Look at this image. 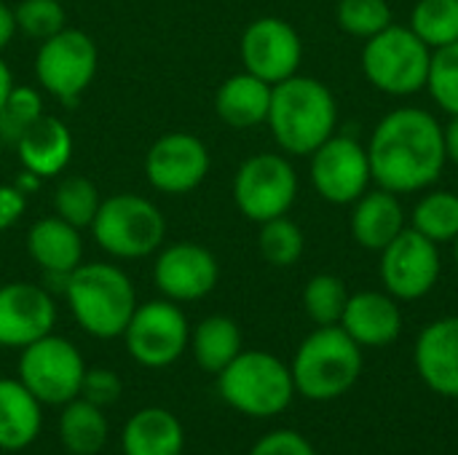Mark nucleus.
<instances>
[{
  "mask_svg": "<svg viewBox=\"0 0 458 455\" xmlns=\"http://www.w3.org/2000/svg\"><path fill=\"white\" fill-rule=\"evenodd\" d=\"M370 177L392 193H416L437 182L445 156L443 126L419 107H400L381 118L370 145Z\"/></svg>",
  "mask_w": 458,
  "mask_h": 455,
  "instance_id": "nucleus-1",
  "label": "nucleus"
},
{
  "mask_svg": "<svg viewBox=\"0 0 458 455\" xmlns=\"http://www.w3.org/2000/svg\"><path fill=\"white\" fill-rule=\"evenodd\" d=\"M268 126L276 145L290 156H311L335 131L338 107L333 91L306 75H293L271 88Z\"/></svg>",
  "mask_w": 458,
  "mask_h": 455,
  "instance_id": "nucleus-2",
  "label": "nucleus"
},
{
  "mask_svg": "<svg viewBox=\"0 0 458 455\" xmlns=\"http://www.w3.org/2000/svg\"><path fill=\"white\" fill-rule=\"evenodd\" d=\"M64 295L75 322L94 338L123 335L137 308L134 284L110 263H81L67 276Z\"/></svg>",
  "mask_w": 458,
  "mask_h": 455,
  "instance_id": "nucleus-3",
  "label": "nucleus"
},
{
  "mask_svg": "<svg viewBox=\"0 0 458 455\" xmlns=\"http://www.w3.org/2000/svg\"><path fill=\"white\" fill-rule=\"evenodd\" d=\"M290 373L295 392L306 400H335L346 394L362 373L360 343H354L341 324L319 327L301 343Z\"/></svg>",
  "mask_w": 458,
  "mask_h": 455,
  "instance_id": "nucleus-4",
  "label": "nucleus"
},
{
  "mask_svg": "<svg viewBox=\"0 0 458 455\" xmlns=\"http://www.w3.org/2000/svg\"><path fill=\"white\" fill-rule=\"evenodd\" d=\"M220 397L239 413L271 418L287 410L295 394L290 367L268 351H242L217 373Z\"/></svg>",
  "mask_w": 458,
  "mask_h": 455,
  "instance_id": "nucleus-5",
  "label": "nucleus"
},
{
  "mask_svg": "<svg viewBox=\"0 0 458 455\" xmlns=\"http://www.w3.org/2000/svg\"><path fill=\"white\" fill-rule=\"evenodd\" d=\"M432 64V48L411 29L389 24L378 35L368 38L362 48L365 78L384 94L411 97L427 88Z\"/></svg>",
  "mask_w": 458,
  "mask_h": 455,
  "instance_id": "nucleus-6",
  "label": "nucleus"
},
{
  "mask_svg": "<svg viewBox=\"0 0 458 455\" xmlns=\"http://www.w3.org/2000/svg\"><path fill=\"white\" fill-rule=\"evenodd\" d=\"M91 231L97 244L107 255L140 260L161 247L166 236V223L153 201L137 193H115L99 204Z\"/></svg>",
  "mask_w": 458,
  "mask_h": 455,
  "instance_id": "nucleus-7",
  "label": "nucleus"
},
{
  "mask_svg": "<svg viewBox=\"0 0 458 455\" xmlns=\"http://www.w3.org/2000/svg\"><path fill=\"white\" fill-rule=\"evenodd\" d=\"M83 375V357L64 338L46 335L21 349L19 381L40 405H67L81 397Z\"/></svg>",
  "mask_w": 458,
  "mask_h": 455,
  "instance_id": "nucleus-8",
  "label": "nucleus"
},
{
  "mask_svg": "<svg viewBox=\"0 0 458 455\" xmlns=\"http://www.w3.org/2000/svg\"><path fill=\"white\" fill-rule=\"evenodd\" d=\"M298 196V174L279 153H258L247 158L233 180L239 212L252 223H266L290 212Z\"/></svg>",
  "mask_w": 458,
  "mask_h": 455,
  "instance_id": "nucleus-9",
  "label": "nucleus"
},
{
  "mask_svg": "<svg viewBox=\"0 0 458 455\" xmlns=\"http://www.w3.org/2000/svg\"><path fill=\"white\" fill-rule=\"evenodd\" d=\"M97 72V46L81 32L64 27L43 40L35 56L38 83L64 105H75Z\"/></svg>",
  "mask_w": 458,
  "mask_h": 455,
  "instance_id": "nucleus-10",
  "label": "nucleus"
},
{
  "mask_svg": "<svg viewBox=\"0 0 458 455\" xmlns=\"http://www.w3.org/2000/svg\"><path fill=\"white\" fill-rule=\"evenodd\" d=\"M129 354L145 367H169L177 362L191 341L188 319L174 306V300H150L134 308L126 330Z\"/></svg>",
  "mask_w": 458,
  "mask_h": 455,
  "instance_id": "nucleus-11",
  "label": "nucleus"
},
{
  "mask_svg": "<svg viewBox=\"0 0 458 455\" xmlns=\"http://www.w3.org/2000/svg\"><path fill=\"white\" fill-rule=\"evenodd\" d=\"M381 279L394 300H419L440 279L437 244L413 228H405L381 249Z\"/></svg>",
  "mask_w": 458,
  "mask_h": 455,
  "instance_id": "nucleus-12",
  "label": "nucleus"
},
{
  "mask_svg": "<svg viewBox=\"0 0 458 455\" xmlns=\"http://www.w3.org/2000/svg\"><path fill=\"white\" fill-rule=\"evenodd\" d=\"M368 147L341 134L330 137L311 153V182L330 204H354L370 182Z\"/></svg>",
  "mask_w": 458,
  "mask_h": 455,
  "instance_id": "nucleus-13",
  "label": "nucleus"
},
{
  "mask_svg": "<svg viewBox=\"0 0 458 455\" xmlns=\"http://www.w3.org/2000/svg\"><path fill=\"white\" fill-rule=\"evenodd\" d=\"M303 46L293 24L279 16L255 19L242 35V62L247 72L276 86L301 67Z\"/></svg>",
  "mask_w": 458,
  "mask_h": 455,
  "instance_id": "nucleus-14",
  "label": "nucleus"
},
{
  "mask_svg": "<svg viewBox=\"0 0 458 455\" xmlns=\"http://www.w3.org/2000/svg\"><path fill=\"white\" fill-rule=\"evenodd\" d=\"M207 172L209 150L199 137L188 131L164 134L156 139L145 158V174L161 193H188L204 182Z\"/></svg>",
  "mask_w": 458,
  "mask_h": 455,
  "instance_id": "nucleus-15",
  "label": "nucleus"
},
{
  "mask_svg": "<svg viewBox=\"0 0 458 455\" xmlns=\"http://www.w3.org/2000/svg\"><path fill=\"white\" fill-rule=\"evenodd\" d=\"M56 306L48 290L38 284L11 282L0 287V346L24 349L51 335Z\"/></svg>",
  "mask_w": 458,
  "mask_h": 455,
  "instance_id": "nucleus-16",
  "label": "nucleus"
},
{
  "mask_svg": "<svg viewBox=\"0 0 458 455\" xmlns=\"http://www.w3.org/2000/svg\"><path fill=\"white\" fill-rule=\"evenodd\" d=\"M153 276L169 300H201L215 290L220 268L207 247L180 241L158 255Z\"/></svg>",
  "mask_w": 458,
  "mask_h": 455,
  "instance_id": "nucleus-17",
  "label": "nucleus"
},
{
  "mask_svg": "<svg viewBox=\"0 0 458 455\" xmlns=\"http://www.w3.org/2000/svg\"><path fill=\"white\" fill-rule=\"evenodd\" d=\"M416 367L432 392L458 397V316L424 327L416 343Z\"/></svg>",
  "mask_w": 458,
  "mask_h": 455,
  "instance_id": "nucleus-18",
  "label": "nucleus"
},
{
  "mask_svg": "<svg viewBox=\"0 0 458 455\" xmlns=\"http://www.w3.org/2000/svg\"><path fill=\"white\" fill-rule=\"evenodd\" d=\"M341 327L360 346H389L403 330V314L392 295L381 292H357L349 295V303L341 316Z\"/></svg>",
  "mask_w": 458,
  "mask_h": 455,
  "instance_id": "nucleus-19",
  "label": "nucleus"
},
{
  "mask_svg": "<svg viewBox=\"0 0 458 455\" xmlns=\"http://www.w3.org/2000/svg\"><path fill=\"white\" fill-rule=\"evenodd\" d=\"M27 252L46 276H70L83 260V241L75 225L54 215L30 228Z\"/></svg>",
  "mask_w": 458,
  "mask_h": 455,
  "instance_id": "nucleus-20",
  "label": "nucleus"
},
{
  "mask_svg": "<svg viewBox=\"0 0 458 455\" xmlns=\"http://www.w3.org/2000/svg\"><path fill=\"white\" fill-rule=\"evenodd\" d=\"M19 150V161L24 166V172L43 177H56L72 156V134L64 126V121L54 118V115H40L27 131L24 137L16 142Z\"/></svg>",
  "mask_w": 458,
  "mask_h": 455,
  "instance_id": "nucleus-21",
  "label": "nucleus"
},
{
  "mask_svg": "<svg viewBox=\"0 0 458 455\" xmlns=\"http://www.w3.org/2000/svg\"><path fill=\"white\" fill-rule=\"evenodd\" d=\"M405 231V212L392 190H365L354 201L352 236L365 249H384Z\"/></svg>",
  "mask_w": 458,
  "mask_h": 455,
  "instance_id": "nucleus-22",
  "label": "nucleus"
},
{
  "mask_svg": "<svg viewBox=\"0 0 458 455\" xmlns=\"http://www.w3.org/2000/svg\"><path fill=\"white\" fill-rule=\"evenodd\" d=\"M271 83L260 80L252 72L231 75L215 94V110L220 121L233 129H252L268 118L271 107Z\"/></svg>",
  "mask_w": 458,
  "mask_h": 455,
  "instance_id": "nucleus-23",
  "label": "nucleus"
},
{
  "mask_svg": "<svg viewBox=\"0 0 458 455\" xmlns=\"http://www.w3.org/2000/svg\"><path fill=\"white\" fill-rule=\"evenodd\" d=\"M182 445V426L177 416L164 408H145L134 413L121 434L123 455H180Z\"/></svg>",
  "mask_w": 458,
  "mask_h": 455,
  "instance_id": "nucleus-24",
  "label": "nucleus"
},
{
  "mask_svg": "<svg viewBox=\"0 0 458 455\" xmlns=\"http://www.w3.org/2000/svg\"><path fill=\"white\" fill-rule=\"evenodd\" d=\"M40 432V402L16 378H0V451H24Z\"/></svg>",
  "mask_w": 458,
  "mask_h": 455,
  "instance_id": "nucleus-25",
  "label": "nucleus"
},
{
  "mask_svg": "<svg viewBox=\"0 0 458 455\" xmlns=\"http://www.w3.org/2000/svg\"><path fill=\"white\" fill-rule=\"evenodd\" d=\"M59 440L72 455L99 453L107 442V421L102 408L75 397L59 418Z\"/></svg>",
  "mask_w": 458,
  "mask_h": 455,
  "instance_id": "nucleus-26",
  "label": "nucleus"
},
{
  "mask_svg": "<svg viewBox=\"0 0 458 455\" xmlns=\"http://www.w3.org/2000/svg\"><path fill=\"white\" fill-rule=\"evenodd\" d=\"M242 354V330L228 316H207L193 333V357L201 370L220 373Z\"/></svg>",
  "mask_w": 458,
  "mask_h": 455,
  "instance_id": "nucleus-27",
  "label": "nucleus"
},
{
  "mask_svg": "<svg viewBox=\"0 0 458 455\" xmlns=\"http://www.w3.org/2000/svg\"><path fill=\"white\" fill-rule=\"evenodd\" d=\"M413 231L435 244L456 241L458 196L451 190H432L413 206Z\"/></svg>",
  "mask_w": 458,
  "mask_h": 455,
  "instance_id": "nucleus-28",
  "label": "nucleus"
},
{
  "mask_svg": "<svg viewBox=\"0 0 458 455\" xmlns=\"http://www.w3.org/2000/svg\"><path fill=\"white\" fill-rule=\"evenodd\" d=\"M411 29L429 46H451L458 40V0H419L411 11Z\"/></svg>",
  "mask_w": 458,
  "mask_h": 455,
  "instance_id": "nucleus-29",
  "label": "nucleus"
},
{
  "mask_svg": "<svg viewBox=\"0 0 458 455\" xmlns=\"http://www.w3.org/2000/svg\"><path fill=\"white\" fill-rule=\"evenodd\" d=\"M99 190L91 180L81 177V174H72V177H64L56 190H54V209L62 220H67L70 225H75L78 231L81 228H91L97 212H99Z\"/></svg>",
  "mask_w": 458,
  "mask_h": 455,
  "instance_id": "nucleus-30",
  "label": "nucleus"
},
{
  "mask_svg": "<svg viewBox=\"0 0 458 455\" xmlns=\"http://www.w3.org/2000/svg\"><path fill=\"white\" fill-rule=\"evenodd\" d=\"M346 303H349V290L333 274L314 276L303 290V308L319 327L341 324Z\"/></svg>",
  "mask_w": 458,
  "mask_h": 455,
  "instance_id": "nucleus-31",
  "label": "nucleus"
},
{
  "mask_svg": "<svg viewBox=\"0 0 458 455\" xmlns=\"http://www.w3.org/2000/svg\"><path fill=\"white\" fill-rule=\"evenodd\" d=\"M258 247H260V255L271 265L287 268V265H295L301 260L306 241H303V231L293 220H287L282 215V217H274V220L260 223Z\"/></svg>",
  "mask_w": 458,
  "mask_h": 455,
  "instance_id": "nucleus-32",
  "label": "nucleus"
},
{
  "mask_svg": "<svg viewBox=\"0 0 458 455\" xmlns=\"http://www.w3.org/2000/svg\"><path fill=\"white\" fill-rule=\"evenodd\" d=\"M43 115V99L30 86H13L0 105V142L16 145L24 131Z\"/></svg>",
  "mask_w": 458,
  "mask_h": 455,
  "instance_id": "nucleus-33",
  "label": "nucleus"
},
{
  "mask_svg": "<svg viewBox=\"0 0 458 455\" xmlns=\"http://www.w3.org/2000/svg\"><path fill=\"white\" fill-rule=\"evenodd\" d=\"M335 19L344 32L368 40L392 24V8L386 0H341Z\"/></svg>",
  "mask_w": 458,
  "mask_h": 455,
  "instance_id": "nucleus-34",
  "label": "nucleus"
},
{
  "mask_svg": "<svg viewBox=\"0 0 458 455\" xmlns=\"http://www.w3.org/2000/svg\"><path fill=\"white\" fill-rule=\"evenodd\" d=\"M427 88L448 115H458V40L435 48Z\"/></svg>",
  "mask_w": 458,
  "mask_h": 455,
  "instance_id": "nucleus-35",
  "label": "nucleus"
},
{
  "mask_svg": "<svg viewBox=\"0 0 458 455\" xmlns=\"http://www.w3.org/2000/svg\"><path fill=\"white\" fill-rule=\"evenodd\" d=\"M13 16H16V29L38 40H46L67 27L64 24L67 13L59 0H21L13 8Z\"/></svg>",
  "mask_w": 458,
  "mask_h": 455,
  "instance_id": "nucleus-36",
  "label": "nucleus"
},
{
  "mask_svg": "<svg viewBox=\"0 0 458 455\" xmlns=\"http://www.w3.org/2000/svg\"><path fill=\"white\" fill-rule=\"evenodd\" d=\"M121 392H123L121 378L113 370H105V367L86 370L83 383H81V400H86V402H91L97 408L115 405L121 400Z\"/></svg>",
  "mask_w": 458,
  "mask_h": 455,
  "instance_id": "nucleus-37",
  "label": "nucleus"
},
{
  "mask_svg": "<svg viewBox=\"0 0 458 455\" xmlns=\"http://www.w3.org/2000/svg\"><path fill=\"white\" fill-rule=\"evenodd\" d=\"M250 455H317L311 442L306 437H301L298 432L290 429H279L271 432L266 437H260L255 442V448L250 451Z\"/></svg>",
  "mask_w": 458,
  "mask_h": 455,
  "instance_id": "nucleus-38",
  "label": "nucleus"
},
{
  "mask_svg": "<svg viewBox=\"0 0 458 455\" xmlns=\"http://www.w3.org/2000/svg\"><path fill=\"white\" fill-rule=\"evenodd\" d=\"M24 193L16 185H0V231H8L24 215Z\"/></svg>",
  "mask_w": 458,
  "mask_h": 455,
  "instance_id": "nucleus-39",
  "label": "nucleus"
},
{
  "mask_svg": "<svg viewBox=\"0 0 458 455\" xmlns=\"http://www.w3.org/2000/svg\"><path fill=\"white\" fill-rule=\"evenodd\" d=\"M16 32V16H13V8H8L3 0H0V51L11 43Z\"/></svg>",
  "mask_w": 458,
  "mask_h": 455,
  "instance_id": "nucleus-40",
  "label": "nucleus"
},
{
  "mask_svg": "<svg viewBox=\"0 0 458 455\" xmlns=\"http://www.w3.org/2000/svg\"><path fill=\"white\" fill-rule=\"evenodd\" d=\"M443 139H445V156L458 166V115H451V123L443 126Z\"/></svg>",
  "mask_w": 458,
  "mask_h": 455,
  "instance_id": "nucleus-41",
  "label": "nucleus"
},
{
  "mask_svg": "<svg viewBox=\"0 0 458 455\" xmlns=\"http://www.w3.org/2000/svg\"><path fill=\"white\" fill-rule=\"evenodd\" d=\"M11 88H13V75H11L8 64L0 59V105L5 102V97L11 94Z\"/></svg>",
  "mask_w": 458,
  "mask_h": 455,
  "instance_id": "nucleus-42",
  "label": "nucleus"
},
{
  "mask_svg": "<svg viewBox=\"0 0 458 455\" xmlns=\"http://www.w3.org/2000/svg\"><path fill=\"white\" fill-rule=\"evenodd\" d=\"M456 265H458V236H456Z\"/></svg>",
  "mask_w": 458,
  "mask_h": 455,
  "instance_id": "nucleus-43",
  "label": "nucleus"
}]
</instances>
